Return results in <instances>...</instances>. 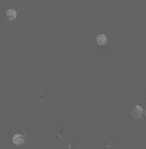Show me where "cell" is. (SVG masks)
Returning <instances> with one entry per match:
<instances>
[{"mask_svg": "<svg viewBox=\"0 0 146 149\" xmlns=\"http://www.w3.org/2000/svg\"><path fill=\"white\" fill-rule=\"evenodd\" d=\"M6 17L9 21H14L17 17V10L14 8H10L6 10Z\"/></svg>", "mask_w": 146, "mask_h": 149, "instance_id": "obj_3", "label": "cell"}, {"mask_svg": "<svg viewBox=\"0 0 146 149\" xmlns=\"http://www.w3.org/2000/svg\"><path fill=\"white\" fill-rule=\"evenodd\" d=\"M95 41L98 45L100 46H104L107 42V36L104 34H100L96 36L95 38Z\"/></svg>", "mask_w": 146, "mask_h": 149, "instance_id": "obj_4", "label": "cell"}, {"mask_svg": "<svg viewBox=\"0 0 146 149\" xmlns=\"http://www.w3.org/2000/svg\"><path fill=\"white\" fill-rule=\"evenodd\" d=\"M145 99H146V92L145 93Z\"/></svg>", "mask_w": 146, "mask_h": 149, "instance_id": "obj_5", "label": "cell"}, {"mask_svg": "<svg viewBox=\"0 0 146 149\" xmlns=\"http://www.w3.org/2000/svg\"><path fill=\"white\" fill-rule=\"evenodd\" d=\"M144 115V109L140 105H135L131 109V116L134 119H139Z\"/></svg>", "mask_w": 146, "mask_h": 149, "instance_id": "obj_1", "label": "cell"}, {"mask_svg": "<svg viewBox=\"0 0 146 149\" xmlns=\"http://www.w3.org/2000/svg\"><path fill=\"white\" fill-rule=\"evenodd\" d=\"M12 142L17 146H21L25 143V136L21 134H15L12 136Z\"/></svg>", "mask_w": 146, "mask_h": 149, "instance_id": "obj_2", "label": "cell"}, {"mask_svg": "<svg viewBox=\"0 0 146 149\" xmlns=\"http://www.w3.org/2000/svg\"><path fill=\"white\" fill-rule=\"evenodd\" d=\"M145 117H146V110H145Z\"/></svg>", "mask_w": 146, "mask_h": 149, "instance_id": "obj_6", "label": "cell"}]
</instances>
